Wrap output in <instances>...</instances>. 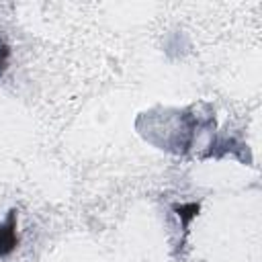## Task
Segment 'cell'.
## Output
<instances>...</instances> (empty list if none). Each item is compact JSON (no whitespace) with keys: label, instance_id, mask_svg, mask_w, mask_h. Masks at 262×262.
Returning <instances> with one entry per match:
<instances>
[{"label":"cell","instance_id":"1","mask_svg":"<svg viewBox=\"0 0 262 262\" xmlns=\"http://www.w3.org/2000/svg\"><path fill=\"white\" fill-rule=\"evenodd\" d=\"M16 244V237H14V215H10L6 227L0 229V254H8Z\"/></svg>","mask_w":262,"mask_h":262}]
</instances>
